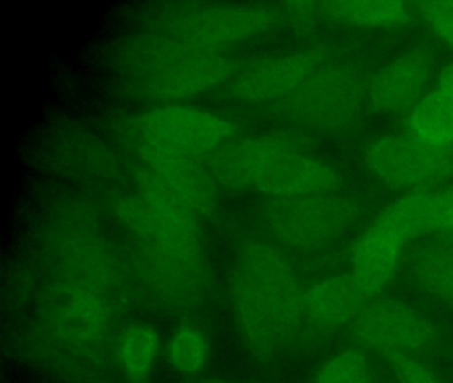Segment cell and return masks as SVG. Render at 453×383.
<instances>
[{
    "mask_svg": "<svg viewBox=\"0 0 453 383\" xmlns=\"http://www.w3.org/2000/svg\"><path fill=\"white\" fill-rule=\"evenodd\" d=\"M408 133L441 148L453 149V98L434 88L408 113Z\"/></svg>",
    "mask_w": 453,
    "mask_h": 383,
    "instance_id": "obj_20",
    "label": "cell"
},
{
    "mask_svg": "<svg viewBox=\"0 0 453 383\" xmlns=\"http://www.w3.org/2000/svg\"><path fill=\"white\" fill-rule=\"evenodd\" d=\"M426 23L453 48V2L416 3Z\"/></svg>",
    "mask_w": 453,
    "mask_h": 383,
    "instance_id": "obj_26",
    "label": "cell"
},
{
    "mask_svg": "<svg viewBox=\"0 0 453 383\" xmlns=\"http://www.w3.org/2000/svg\"><path fill=\"white\" fill-rule=\"evenodd\" d=\"M325 60V51L311 50L259 61L237 77L233 95L249 103L282 100L323 66Z\"/></svg>",
    "mask_w": 453,
    "mask_h": 383,
    "instance_id": "obj_9",
    "label": "cell"
},
{
    "mask_svg": "<svg viewBox=\"0 0 453 383\" xmlns=\"http://www.w3.org/2000/svg\"><path fill=\"white\" fill-rule=\"evenodd\" d=\"M298 144L283 135H267L232 144L214 154L211 170L219 183L232 189L256 186L270 168Z\"/></svg>",
    "mask_w": 453,
    "mask_h": 383,
    "instance_id": "obj_10",
    "label": "cell"
},
{
    "mask_svg": "<svg viewBox=\"0 0 453 383\" xmlns=\"http://www.w3.org/2000/svg\"><path fill=\"white\" fill-rule=\"evenodd\" d=\"M407 269L411 279L423 292L453 308V245L418 247L410 255Z\"/></svg>",
    "mask_w": 453,
    "mask_h": 383,
    "instance_id": "obj_19",
    "label": "cell"
},
{
    "mask_svg": "<svg viewBox=\"0 0 453 383\" xmlns=\"http://www.w3.org/2000/svg\"><path fill=\"white\" fill-rule=\"evenodd\" d=\"M407 241L375 223L355 244L351 271L362 289L376 297L394 278Z\"/></svg>",
    "mask_w": 453,
    "mask_h": 383,
    "instance_id": "obj_15",
    "label": "cell"
},
{
    "mask_svg": "<svg viewBox=\"0 0 453 383\" xmlns=\"http://www.w3.org/2000/svg\"><path fill=\"white\" fill-rule=\"evenodd\" d=\"M206 354L205 338L195 329H182L177 332L169 348L172 363L187 374H193L203 366Z\"/></svg>",
    "mask_w": 453,
    "mask_h": 383,
    "instance_id": "obj_24",
    "label": "cell"
},
{
    "mask_svg": "<svg viewBox=\"0 0 453 383\" xmlns=\"http://www.w3.org/2000/svg\"><path fill=\"white\" fill-rule=\"evenodd\" d=\"M158 351V337L150 327H134L120 343V358L131 377L142 378L150 371Z\"/></svg>",
    "mask_w": 453,
    "mask_h": 383,
    "instance_id": "obj_22",
    "label": "cell"
},
{
    "mask_svg": "<svg viewBox=\"0 0 453 383\" xmlns=\"http://www.w3.org/2000/svg\"><path fill=\"white\" fill-rule=\"evenodd\" d=\"M434 56L426 47H416L376 72L368 82V103L389 114L410 113L426 95Z\"/></svg>",
    "mask_w": 453,
    "mask_h": 383,
    "instance_id": "obj_8",
    "label": "cell"
},
{
    "mask_svg": "<svg viewBox=\"0 0 453 383\" xmlns=\"http://www.w3.org/2000/svg\"><path fill=\"white\" fill-rule=\"evenodd\" d=\"M140 153L172 188L176 189L200 215H211L219 202L216 183L197 157L152 141L142 140Z\"/></svg>",
    "mask_w": 453,
    "mask_h": 383,
    "instance_id": "obj_11",
    "label": "cell"
},
{
    "mask_svg": "<svg viewBox=\"0 0 453 383\" xmlns=\"http://www.w3.org/2000/svg\"><path fill=\"white\" fill-rule=\"evenodd\" d=\"M205 383H227V382H205Z\"/></svg>",
    "mask_w": 453,
    "mask_h": 383,
    "instance_id": "obj_29",
    "label": "cell"
},
{
    "mask_svg": "<svg viewBox=\"0 0 453 383\" xmlns=\"http://www.w3.org/2000/svg\"><path fill=\"white\" fill-rule=\"evenodd\" d=\"M349 332L360 348L383 356H413L439 340V332L431 322L395 298H370L349 324Z\"/></svg>",
    "mask_w": 453,
    "mask_h": 383,
    "instance_id": "obj_5",
    "label": "cell"
},
{
    "mask_svg": "<svg viewBox=\"0 0 453 383\" xmlns=\"http://www.w3.org/2000/svg\"><path fill=\"white\" fill-rule=\"evenodd\" d=\"M370 298L351 270L330 277L304 290V319L318 332H335L349 327Z\"/></svg>",
    "mask_w": 453,
    "mask_h": 383,
    "instance_id": "obj_13",
    "label": "cell"
},
{
    "mask_svg": "<svg viewBox=\"0 0 453 383\" xmlns=\"http://www.w3.org/2000/svg\"><path fill=\"white\" fill-rule=\"evenodd\" d=\"M274 21L275 13L264 7L219 8L189 13L180 29L182 39L219 50L259 34Z\"/></svg>",
    "mask_w": 453,
    "mask_h": 383,
    "instance_id": "obj_12",
    "label": "cell"
},
{
    "mask_svg": "<svg viewBox=\"0 0 453 383\" xmlns=\"http://www.w3.org/2000/svg\"><path fill=\"white\" fill-rule=\"evenodd\" d=\"M144 140L200 157L217 148L237 132L229 120L188 106L153 109L140 117Z\"/></svg>",
    "mask_w": 453,
    "mask_h": 383,
    "instance_id": "obj_7",
    "label": "cell"
},
{
    "mask_svg": "<svg viewBox=\"0 0 453 383\" xmlns=\"http://www.w3.org/2000/svg\"><path fill=\"white\" fill-rule=\"evenodd\" d=\"M442 196L441 231L453 233V188L445 192Z\"/></svg>",
    "mask_w": 453,
    "mask_h": 383,
    "instance_id": "obj_27",
    "label": "cell"
},
{
    "mask_svg": "<svg viewBox=\"0 0 453 383\" xmlns=\"http://www.w3.org/2000/svg\"><path fill=\"white\" fill-rule=\"evenodd\" d=\"M233 294L242 316L288 338L303 322L304 292L285 255L272 245L254 242L243 247Z\"/></svg>",
    "mask_w": 453,
    "mask_h": 383,
    "instance_id": "obj_1",
    "label": "cell"
},
{
    "mask_svg": "<svg viewBox=\"0 0 453 383\" xmlns=\"http://www.w3.org/2000/svg\"><path fill=\"white\" fill-rule=\"evenodd\" d=\"M320 12L359 27H399L412 19V4L383 0H343L320 3Z\"/></svg>",
    "mask_w": 453,
    "mask_h": 383,
    "instance_id": "obj_21",
    "label": "cell"
},
{
    "mask_svg": "<svg viewBox=\"0 0 453 383\" xmlns=\"http://www.w3.org/2000/svg\"><path fill=\"white\" fill-rule=\"evenodd\" d=\"M357 199L333 193L275 199L269 223L275 237L296 249H318L349 231L362 215Z\"/></svg>",
    "mask_w": 453,
    "mask_h": 383,
    "instance_id": "obj_3",
    "label": "cell"
},
{
    "mask_svg": "<svg viewBox=\"0 0 453 383\" xmlns=\"http://www.w3.org/2000/svg\"><path fill=\"white\" fill-rule=\"evenodd\" d=\"M368 82L370 77L351 64H323L280 100V108L299 124L335 129L349 124L368 103Z\"/></svg>",
    "mask_w": 453,
    "mask_h": 383,
    "instance_id": "obj_2",
    "label": "cell"
},
{
    "mask_svg": "<svg viewBox=\"0 0 453 383\" xmlns=\"http://www.w3.org/2000/svg\"><path fill=\"white\" fill-rule=\"evenodd\" d=\"M142 197L169 228L190 237H200L195 207L150 168L134 175Z\"/></svg>",
    "mask_w": 453,
    "mask_h": 383,
    "instance_id": "obj_17",
    "label": "cell"
},
{
    "mask_svg": "<svg viewBox=\"0 0 453 383\" xmlns=\"http://www.w3.org/2000/svg\"><path fill=\"white\" fill-rule=\"evenodd\" d=\"M50 309L60 334L78 342L99 338L110 318L107 303L94 290L75 284L58 290Z\"/></svg>",
    "mask_w": 453,
    "mask_h": 383,
    "instance_id": "obj_16",
    "label": "cell"
},
{
    "mask_svg": "<svg viewBox=\"0 0 453 383\" xmlns=\"http://www.w3.org/2000/svg\"><path fill=\"white\" fill-rule=\"evenodd\" d=\"M365 162L381 183L408 193H426L453 178V149L410 133L379 138L368 146Z\"/></svg>",
    "mask_w": 453,
    "mask_h": 383,
    "instance_id": "obj_4",
    "label": "cell"
},
{
    "mask_svg": "<svg viewBox=\"0 0 453 383\" xmlns=\"http://www.w3.org/2000/svg\"><path fill=\"white\" fill-rule=\"evenodd\" d=\"M441 193H408L388 207L376 223L405 241L426 231H441Z\"/></svg>",
    "mask_w": 453,
    "mask_h": 383,
    "instance_id": "obj_18",
    "label": "cell"
},
{
    "mask_svg": "<svg viewBox=\"0 0 453 383\" xmlns=\"http://www.w3.org/2000/svg\"><path fill=\"white\" fill-rule=\"evenodd\" d=\"M436 88L444 92L445 95L453 98V63H450V66H448L445 71L442 72Z\"/></svg>",
    "mask_w": 453,
    "mask_h": 383,
    "instance_id": "obj_28",
    "label": "cell"
},
{
    "mask_svg": "<svg viewBox=\"0 0 453 383\" xmlns=\"http://www.w3.org/2000/svg\"><path fill=\"white\" fill-rule=\"evenodd\" d=\"M317 383H372L367 356L357 348L341 351L320 369Z\"/></svg>",
    "mask_w": 453,
    "mask_h": 383,
    "instance_id": "obj_23",
    "label": "cell"
},
{
    "mask_svg": "<svg viewBox=\"0 0 453 383\" xmlns=\"http://www.w3.org/2000/svg\"><path fill=\"white\" fill-rule=\"evenodd\" d=\"M153 56L161 71L150 88L163 98H187L203 92L224 82L233 69V64L216 48L185 39L158 43Z\"/></svg>",
    "mask_w": 453,
    "mask_h": 383,
    "instance_id": "obj_6",
    "label": "cell"
},
{
    "mask_svg": "<svg viewBox=\"0 0 453 383\" xmlns=\"http://www.w3.org/2000/svg\"><path fill=\"white\" fill-rule=\"evenodd\" d=\"M384 358L394 370L397 383H441L426 364L413 356L389 354Z\"/></svg>",
    "mask_w": 453,
    "mask_h": 383,
    "instance_id": "obj_25",
    "label": "cell"
},
{
    "mask_svg": "<svg viewBox=\"0 0 453 383\" xmlns=\"http://www.w3.org/2000/svg\"><path fill=\"white\" fill-rule=\"evenodd\" d=\"M338 173L325 162L296 148L283 154L256 188L274 199L331 193L341 186Z\"/></svg>",
    "mask_w": 453,
    "mask_h": 383,
    "instance_id": "obj_14",
    "label": "cell"
}]
</instances>
